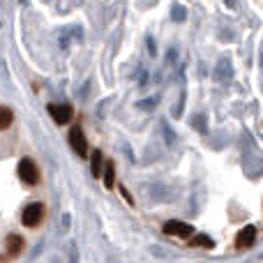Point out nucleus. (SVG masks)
Listing matches in <instances>:
<instances>
[{"mask_svg":"<svg viewBox=\"0 0 263 263\" xmlns=\"http://www.w3.org/2000/svg\"><path fill=\"white\" fill-rule=\"evenodd\" d=\"M254 240H256V229L254 227H245L236 236V247L238 250H247V247L254 245Z\"/></svg>","mask_w":263,"mask_h":263,"instance_id":"nucleus-6","label":"nucleus"},{"mask_svg":"<svg viewBox=\"0 0 263 263\" xmlns=\"http://www.w3.org/2000/svg\"><path fill=\"white\" fill-rule=\"evenodd\" d=\"M49 114L53 116V120L58 125H67L69 120H72L74 111H72V106H69V104H51L49 106Z\"/></svg>","mask_w":263,"mask_h":263,"instance_id":"nucleus-5","label":"nucleus"},{"mask_svg":"<svg viewBox=\"0 0 263 263\" xmlns=\"http://www.w3.org/2000/svg\"><path fill=\"white\" fill-rule=\"evenodd\" d=\"M114 182H116L114 162H106V166H104V185H106V187H114Z\"/></svg>","mask_w":263,"mask_h":263,"instance_id":"nucleus-10","label":"nucleus"},{"mask_svg":"<svg viewBox=\"0 0 263 263\" xmlns=\"http://www.w3.org/2000/svg\"><path fill=\"white\" fill-rule=\"evenodd\" d=\"M120 194H123V199H127V203H129V205L134 203V199H132V196H129V192L125 190V187H120Z\"/></svg>","mask_w":263,"mask_h":263,"instance_id":"nucleus-12","label":"nucleus"},{"mask_svg":"<svg viewBox=\"0 0 263 263\" xmlns=\"http://www.w3.org/2000/svg\"><path fill=\"white\" fill-rule=\"evenodd\" d=\"M192 245H194V247H205V250H210V247H213V240H210L208 236H196L194 240H192Z\"/></svg>","mask_w":263,"mask_h":263,"instance_id":"nucleus-11","label":"nucleus"},{"mask_svg":"<svg viewBox=\"0 0 263 263\" xmlns=\"http://www.w3.org/2000/svg\"><path fill=\"white\" fill-rule=\"evenodd\" d=\"M69 145H72V150L79 155V157H86L88 155V143H86V136H83V129L79 127V125H74L72 129H69Z\"/></svg>","mask_w":263,"mask_h":263,"instance_id":"nucleus-2","label":"nucleus"},{"mask_svg":"<svg viewBox=\"0 0 263 263\" xmlns=\"http://www.w3.org/2000/svg\"><path fill=\"white\" fill-rule=\"evenodd\" d=\"M14 120V114L9 106H0V129H7Z\"/></svg>","mask_w":263,"mask_h":263,"instance_id":"nucleus-9","label":"nucleus"},{"mask_svg":"<svg viewBox=\"0 0 263 263\" xmlns=\"http://www.w3.org/2000/svg\"><path fill=\"white\" fill-rule=\"evenodd\" d=\"M42 217H44V205L42 203H30V205L23 208L21 222H23V227L32 229V227H37V224L42 222Z\"/></svg>","mask_w":263,"mask_h":263,"instance_id":"nucleus-1","label":"nucleus"},{"mask_svg":"<svg viewBox=\"0 0 263 263\" xmlns=\"http://www.w3.org/2000/svg\"><path fill=\"white\" fill-rule=\"evenodd\" d=\"M21 250H23V238L21 236H9L7 238V254L16 256Z\"/></svg>","mask_w":263,"mask_h":263,"instance_id":"nucleus-8","label":"nucleus"},{"mask_svg":"<svg viewBox=\"0 0 263 263\" xmlns=\"http://www.w3.org/2000/svg\"><path fill=\"white\" fill-rule=\"evenodd\" d=\"M102 166H104L102 153H100V150H92V155H90V171H92V176H95V178L102 176Z\"/></svg>","mask_w":263,"mask_h":263,"instance_id":"nucleus-7","label":"nucleus"},{"mask_svg":"<svg viewBox=\"0 0 263 263\" xmlns=\"http://www.w3.org/2000/svg\"><path fill=\"white\" fill-rule=\"evenodd\" d=\"M164 233H168V236H176V238H182V240H187V238H192L194 229H192L190 224H185V222H176V219H171V222L164 224Z\"/></svg>","mask_w":263,"mask_h":263,"instance_id":"nucleus-4","label":"nucleus"},{"mask_svg":"<svg viewBox=\"0 0 263 263\" xmlns=\"http://www.w3.org/2000/svg\"><path fill=\"white\" fill-rule=\"evenodd\" d=\"M18 178H21L26 185H35V182L40 180V171H37V166L32 164V159H21V162H18Z\"/></svg>","mask_w":263,"mask_h":263,"instance_id":"nucleus-3","label":"nucleus"}]
</instances>
